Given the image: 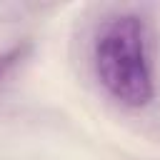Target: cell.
Returning <instances> with one entry per match:
<instances>
[{
  "label": "cell",
  "mask_w": 160,
  "mask_h": 160,
  "mask_svg": "<svg viewBox=\"0 0 160 160\" xmlns=\"http://www.w3.org/2000/svg\"><path fill=\"white\" fill-rule=\"evenodd\" d=\"M92 68L110 98L128 108H145L155 95L148 22L135 12L105 18L92 38Z\"/></svg>",
  "instance_id": "1"
},
{
  "label": "cell",
  "mask_w": 160,
  "mask_h": 160,
  "mask_svg": "<svg viewBox=\"0 0 160 160\" xmlns=\"http://www.w3.org/2000/svg\"><path fill=\"white\" fill-rule=\"evenodd\" d=\"M25 52H28V45H15V48H10L8 52L0 55V82L15 70V65L25 58Z\"/></svg>",
  "instance_id": "2"
}]
</instances>
